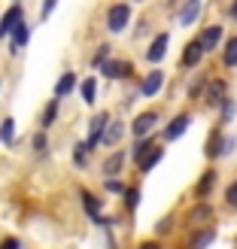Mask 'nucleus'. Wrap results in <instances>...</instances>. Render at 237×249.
<instances>
[{"label": "nucleus", "mask_w": 237, "mask_h": 249, "mask_svg": "<svg viewBox=\"0 0 237 249\" xmlns=\"http://www.w3.org/2000/svg\"><path fill=\"white\" fill-rule=\"evenodd\" d=\"M128 18H131V6L128 3L109 6V12H107V28H109V34H122L125 28H128Z\"/></svg>", "instance_id": "nucleus-1"}, {"label": "nucleus", "mask_w": 237, "mask_h": 249, "mask_svg": "<svg viewBox=\"0 0 237 249\" xmlns=\"http://www.w3.org/2000/svg\"><path fill=\"white\" fill-rule=\"evenodd\" d=\"M24 21V12H21V6L18 3H12L6 12H3V18H0V40H6V36L18 28V24Z\"/></svg>", "instance_id": "nucleus-2"}, {"label": "nucleus", "mask_w": 237, "mask_h": 249, "mask_svg": "<svg viewBox=\"0 0 237 249\" xmlns=\"http://www.w3.org/2000/svg\"><path fill=\"white\" fill-rule=\"evenodd\" d=\"M155 124H158V113H140L131 124V134L140 140V137H149V131H152Z\"/></svg>", "instance_id": "nucleus-3"}, {"label": "nucleus", "mask_w": 237, "mask_h": 249, "mask_svg": "<svg viewBox=\"0 0 237 249\" xmlns=\"http://www.w3.org/2000/svg\"><path fill=\"white\" fill-rule=\"evenodd\" d=\"M101 73H104L107 79H125V76H131V73H134V67L128 64V61H104Z\"/></svg>", "instance_id": "nucleus-4"}, {"label": "nucleus", "mask_w": 237, "mask_h": 249, "mask_svg": "<svg viewBox=\"0 0 237 249\" xmlns=\"http://www.w3.org/2000/svg\"><path fill=\"white\" fill-rule=\"evenodd\" d=\"M204 101H207V107H222V101H225V82L210 79L204 89Z\"/></svg>", "instance_id": "nucleus-5"}, {"label": "nucleus", "mask_w": 237, "mask_h": 249, "mask_svg": "<svg viewBox=\"0 0 237 249\" xmlns=\"http://www.w3.org/2000/svg\"><path fill=\"white\" fill-rule=\"evenodd\" d=\"M109 124V113H97L94 119H91V124H89V149H94L97 143H101V134H104V128Z\"/></svg>", "instance_id": "nucleus-6"}, {"label": "nucleus", "mask_w": 237, "mask_h": 249, "mask_svg": "<svg viewBox=\"0 0 237 249\" xmlns=\"http://www.w3.org/2000/svg\"><path fill=\"white\" fill-rule=\"evenodd\" d=\"M167 43H170V36H167V34H158L155 40H152V46H149V52H146V61L158 64V61L167 55Z\"/></svg>", "instance_id": "nucleus-7"}, {"label": "nucleus", "mask_w": 237, "mask_h": 249, "mask_svg": "<svg viewBox=\"0 0 237 249\" xmlns=\"http://www.w3.org/2000/svg\"><path fill=\"white\" fill-rule=\"evenodd\" d=\"M201 58H204V49L198 46V40H192L189 46L182 49V58H180V64H182V67H198V64H201Z\"/></svg>", "instance_id": "nucleus-8"}, {"label": "nucleus", "mask_w": 237, "mask_h": 249, "mask_svg": "<svg viewBox=\"0 0 237 249\" xmlns=\"http://www.w3.org/2000/svg\"><path fill=\"white\" fill-rule=\"evenodd\" d=\"M161 155H164V149H161V146H149L146 152L137 158V164H140V170H143V173H149V170H152L158 161H161Z\"/></svg>", "instance_id": "nucleus-9"}, {"label": "nucleus", "mask_w": 237, "mask_h": 249, "mask_svg": "<svg viewBox=\"0 0 237 249\" xmlns=\"http://www.w3.org/2000/svg\"><path fill=\"white\" fill-rule=\"evenodd\" d=\"M161 85H164V73H161V70H155V73H149V76L143 79V85H140V94L152 97V94H158V91H161Z\"/></svg>", "instance_id": "nucleus-10"}, {"label": "nucleus", "mask_w": 237, "mask_h": 249, "mask_svg": "<svg viewBox=\"0 0 237 249\" xmlns=\"http://www.w3.org/2000/svg\"><path fill=\"white\" fill-rule=\"evenodd\" d=\"M219 36H222V28H219V24H210V28H207L201 36H198V46H201L204 52H210V49H216Z\"/></svg>", "instance_id": "nucleus-11"}, {"label": "nucleus", "mask_w": 237, "mask_h": 249, "mask_svg": "<svg viewBox=\"0 0 237 249\" xmlns=\"http://www.w3.org/2000/svg\"><path fill=\"white\" fill-rule=\"evenodd\" d=\"M192 124V116H177L170 124H167V131H164V137L167 140H177V137H182L185 134V128Z\"/></svg>", "instance_id": "nucleus-12"}, {"label": "nucleus", "mask_w": 237, "mask_h": 249, "mask_svg": "<svg viewBox=\"0 0 237 249\" xmlns=\"http://www.w3.org/2000/svg\"><path fill=\"white\" fill-rule=\"evenodd\" d=\"M122 134H125V124H122V122H109L107 128H104V134H101V143L116 146V143L122 140Z\"/></svg>", "instance_id": "nucleus-13"}, {"label": "nucleus", "mask_w": 237, "mask_h": 249, "mask_svg": "<svg viewBox=\"0 0 237 249\" xmlns=\"http://www.w3.org/2000/svg\"><path fill=\"white\" fill-rule=\"evenodd\" d=\"M79 197H82V207H85V213H89L94 222H104V216H101V201H97V197H94L91 192H82Z\"/></svg>", "instance_id": "nucleus-14"}, {"label": "nucleus", "mask_w": 237, "mask_h": 249, "mask_svg": "<svg viewBox=\"0 0 237 249\" xmlns=\"http://www.w3.org/2000/svg\"><path fill=\"white\" fill-rule=\"evenodd\" d=\"M73 85H76V73H64V76L55 82V97H67L73 91Z\"/></svg>", "instance_id": "nucleus-15"}, {"label": "nucleus", "mask_w": 237, "mask_h": 249, "mask_svg": "<svg viewBox=\"0 0 237 249\" xmlns=\"http://www.w3.org/2000/svg\"><path fill=\"white\" fill-rule=\"evenodd\" d=\"M12 140H16V119H3L0 122V143L12 146Z\"/></svg>", "instance_id": "nucleus-16"}, {"label": "nucleus", "mask_w": 237, "mask_h": 249, "mask_svg": "<svg viewBox=\"0 0 237 249\" xmlns=\"http://www.w3.org/2000/svg\"><path fill=\"white\" fill-rule=\"evenodd\" d=\"M9 36H12V49H21V46H28V40H31V28L21 21V24H18V28L12 31Z\"/></svg>", "instance_id": "nucleus-17"}, {"label": "nucleus", "mask_w": 237, "mask_h": 249, "mask_svg": "<svg viewBox=\"0 0 237 249\" xmlns=\"http://www.w3.org/2000/svg\"><path fill=\"white\" fill-rule=\"evenodd\" d=\"M213 185H216V170H207L204 177H201V182H198L195 195H198V197H204V195H210V192H213Z\"/></svg>", "instance_id": "nucleus-18"}, {"label": "nucleus", "mask_w": 237, "mask_h": 249, "mask_svg": "<svg viewBox=\"0 0 237 249\" xmlns=\"http://www.w3.org/2000/svg\"><path fill=\"white\" fill-rule=\"evenodd\" d=\"M222 140H225V137H222V131H213V134H210V143H207V158H219V155H222Z\"/></svg>", "instance_id": "nucleus-19"}, {"label": "nucleus", "mask_w": 237, "mask_h": 249, "mask_svg": "<svg viewBox=\"0 0 237 249\" xmlns=\"http://www.w3.org/2000/svg\"><path fill=\"white\" fill-rule=\"evenodd\" d=\"M55 119H58V101H49V104H46V109H43V119H40L43 131H46V128H52Z\"/></svg>", "instance_id": "nucleus-20"}, {"label": "nucleus", "mask_w": 237, "mask_h": 249, "mask_svg": "<svg viewBox=\"0 0 237 249\" xmlns=\"http://www.w3.org/2000/svg\"><path fill=\"white\" fill-rule=\"evenodd\" d=\"M213 237H216V231H213V228H207V231H198V237L192 240V246H189V249H207L210 243H213Z\"/></svg>", "instance_id": "nucleus-21"}, {"label": "nucleus", "mask_w": 237, "mask_h": 249, "mask_svg": "<svg viewBox=\"0 0 237 249\" xmlns=\"http://www.w3.org/2000/svg\"><path fill=\"white\" fill-rule=\"evenodd\" d=\"M125 164V152H113L107 158V164H104V173L107 177H113V173H119V167Z\"/></svg>", "instance_id": "nucleus-22"}, {"label": "nucleus", "mask_w": 237, "mask_h": 249, "mask_svg": "<svg viewBox=\"0 0 237 249\" xmlns=\"http://www.w3.org/2000/svg\"><path fill=\"white\" fill-rule=\"evenodd\" d=\"M198 12H201V6H198V0H192V3L180 12V24H182V28H185V24H192L198 18Z\"/></svg>", "instance_id": "nucleus-23"}, {"label": "nucleus", "mask_w": 237, "mask_h": 249, "mask_svg": "<svg viewBox=\"0 0 237 249\" xmlns=\"http://www.w3.org/2000/svg\"><path fill=\"white\" fill-rule=\"evenodd\" d=\"M73 164H76V167H85V164H89V146H85V143H76V146H73Z\"/></svg>", "instance_id": "nucleus-24"}, {"label": "nucleus", "mask_w": 237, "mask_h": 249, "mask_svg": "<svg viewBox=\"0 0 237 249\" xmlns=\"http://www.w3.org/2000/svg\"><path fill=\"white\" fill-rule=\"evenodd\" d=\"M79 91H82V101L91 107V104H94V97H97V85H94V79H85Z\"/></svg>", "instance_id": "nucleus-25"}, {"label": "nucleus", "mask_w": 237, "mask_h": 249, "mask_svg": "<svg viewBox=\"0 0 237 249\" xmlns=\"http://www.w3.org/2000/svg\"><path fill=\"white\" fill-rule=\"evenodd\" d=\"M222 61H225L228 67H237V36H231V40L225 43V58Z\"/></svg>", "instance_id": "nucleus-26"}, {"label": "nucleus", "mask_w": 237, "mask_h": 249, "mask_svg": "<svg viewBox=\"0 0 237 249\" xmlns=\"http://www.w3.org/2000/svg\"><path fill=\"white\" fill-rule=\"evenodd\" d=\"M125 201H128V210H137V204H140V189H128L125 192Z\"/></svg>", "instance_id": "nucleus-27"}, {"label": "nucleus", "mask_w": 237, "mask_h": 249, "mask_svg": "<svg viewBox=\"0 0 237 249\" xmlns=\"http://www.w3.org/2000/svg\"><path fill=\"white\" fill-rule=\"evenodd\" d=\"M149 146H152V140H149V137H140V143H137V146H134V152H131V155H134V161H137V158H140V155L146 152V149H149Z\"/></svg>", "instance_id": "nucleus-28"}, {"label": "nucleus", "mask_w": 237, "mask_h": 249, "mask_svg": "<svg viewBox=\"0 0 237 249\" xmlns=\"http://www.w3.org/2000/svg\"><path fill=\"white\" fill-rule=\"evenodd\" d=\"M34 152H46V131H40V134H34Z\"/></svg>", "instance_id": "nucleus-29"}, {"label": "nucleus", "mask_w": 237, "mask_h": 249, "mask_svg": "<svg viewBox=\"0 0 237 249\" xmlns=\"http://www.w3.org/2000/svg\"><path fill=\"white\" fill-rule=\"evenodd\" d=\"M107 52H109V46H101V49H97V55L91 58V64H94V67H101L104 61H107Z\"/></svg>", "instance_id": "nucleus-30"}, {"label": "nucleus", "mask_w": 237, "mask_h": 249, "mask_svg": "<svg viewBox=\"0 0 237 249\" xmlns=\"http://www.w3.org/2000/svg\"><path fill=\"white\" fill-rule=\"evenodd\" d=\"M0 249H21V240L18 237H3L0 240Z\"/></svg>", "instance_id": "nucleus-31"}, {"label": "nucleus", "mask_w": 237, "mask_h": 249, "mask_svg": "<svg viewBox=\"0 0 237 249\" xmlns=\"http://www.w3.org/2000/svg\"><path fill=\"white\" fill-rule=\"evenodd\" d=\"M225 201H228L231 207H237V179L228 185V192H225Z\"/></svg>", "instance_id": "nucleus-32"}, {"label": "nucleus", "mask_w": 237, "mask_h": 249, "mask_svg": "<svg viewBox=\"0 0 237 249\" xmlns=\"http://www.w3.org/2000/svg\"><path fill=\"white\" fill-rule=\"evenodd\" d=\"M55 3H58V0H43V12H40V18L46 21L49 16H52V9H55Z\"/></svg>", "instance_id": "nucleus-33"}, {"label": "nucleus", "mask_w": 237, "mask_h": 249, "mask_svg": "<svg viewBox=\"0 0 237 249\" xmlns=\"http://www.w3.org/2000/svg\"><path fill=\"white\" fill-rule=\"evenodd\" d=\"M222 107H225V109H222V119H231L234 116V104L231 101H222Z\"/></svg>", "instance_id": "nucleus-34"}, {"label": "nucleus", "mask_w": 237, "mask_h": 249, "mask_svg": "<svg viewBox=\"0 0 237 249\" xmlns=\"http://www.w3.org/2000/svg\"><path fill=\"white\" fill-rule=\"evenodd\" d=\"M107 189H109V192H116V195H122V192H125L119 179H107Z\"/></svg>", "instance_id": "nucleus-35"}, {"label": "nucleus", "mask_w": 237, "mask_h": 249, "mask_svg": "<svg viewBox=\"0 0 237 249\" xmlns=\"http://www.w3.org/2000/svg\"><path fill=\"white\" fill-rule=\"evenodd\" d=\"M228 16H231V18H237V0H234V3H231V9H228Z\"/></svg>", "instance_id": "nucleus-36"}, {"label": "nucleus", "mask_w": 237, "mask_h": 249, "mask_svg": "<svg viewBox=\"0 0 237 249\" xmlns=\"http://www.w3.org/2000/svg\"><path fill=\"white\" fill-rule=\"evenodd\" d=\"M140 249H161L158 243H140Z\"/></svg>", "instance_id": "nucleus-37"}]
</instances>
